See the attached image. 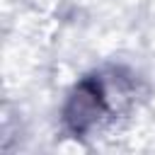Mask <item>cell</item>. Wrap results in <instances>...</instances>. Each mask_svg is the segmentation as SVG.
<instances>
[{"label": "cell", "instance_id": "cell-1", "mask_svg": "<svg viewBox=\"0 0 155 155\" xmlns=\"http://www.w3.org/2000/svg\"><path fill=\"white\" fill-rule=\"evenodd\" d=\"M107 111L104 104V94L99 90V85H80L78 92L73 94L70 104H68V124L75 131H87L90 126H94L102 114Z\"/></svg>", "mask_w": 155, "mask_h": 155}]
</instances>
